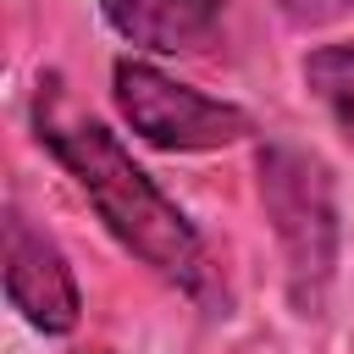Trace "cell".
I'll use <instances>...</instances> for the list:
<instances>
[{"instance_id": "1", "label": "cell", "mask_w": 354, "mask_h": 354, "mask_svg": "<svg viewBox=\"0 0 354 354\" xmlns=\"http://www.w3.org/2000/svg\"><path fill=\"white\" fill-rule=\"evenodd\" d=\"M33 127H39V144L66 166V177L83 188V199L100 210V221L127 254H138L155 277L177 282L183 293H210V260L194 221L155 188V177L116 144L105 122L83 116L66 100L61 77L39 83Z\"/></svg>"}, {"instance_id": "2", "label": "cell", "mask_w": 354, "mask_h": 354, "mask_svg": "<svg viewBox=\"0 0 354 354\" xmlns=\"http://www.w3.org/2000/svg\"><path fill=\"white\" fill-rule=\"evenodd\" d=\"M260 205L282 243L288 299L299 315H321L326 288L337 277V188L321 155L299 144L260 149Z\"/></svg>"}, {"instance_id": "3", "label": "cell", "mask_w": 354, "mask_h": 354, "mask_svg": "<svg viewBox=\"0 0 354 354\" xmlns=\"http://www.w3.org/2000/svg\"><path fill=\"white\" fill-rule=\"evenodd\" d=\"M111 94H116V111L127 116V127L144 144H155V149H177V155H188V149H227V144L254 133V116L243 105L210 100V94L166 77L149 61H116Z\"/></svg>"}, {"instance_id": "4", "label": "cell", "mask_w": 354, "mask_h": 354, "mask_svg": "<svg viewBox=\"0 0 354 354\" xmlns=\"http://www.w3.org/2000/svg\"><path fill=\"white\" fill-rule=\"evenodd\" d=\"M6 299H11V310H22L28 326H39L50 337L72 332L83 315V293H77L66 254L17 205H6Z\"/></svg>"}, {"instance_id": "5", "label": "cell", "mask_w": 354, "mask_h": 354, "mask_svg": "<svg viewBox=\"0 0 354 354\" xmlns=\"http://www.w3.org/2000/svg\"><path fill=\"white\" fill-rule=\"evenodd\" d=\"M100 11L122 39L160 50V55L210 44L221 22V0H100Z\"/></svg>"}, {"instance_id": "6", "label": "cell", "mask_w": 354, "mask_h": 354, "mask_svg": "<svg viewBox=\"0 0 354 354\" xmlns=\"http://www.w3.org/2000/svg\"><path fill=\"white\" fill-rule=\"evenodd\" d=\"M304 83L337 122V133L354 144V44H321L304 55Z\"/></svg>"}, {"instance_id": "7", "label": "cell", "mask_w": 354, "mask_h": 354, "mask_svg": "<svg viewBox=\"0 0 354 354\" xmlns=\"http://www.w3.org/2000/svg\"><path fill=\"white\" fill-rule=\"evenodd\" d=\"M277 11H282L293 28H326V22H337L343 11H354V0H277Z\"/></svg>"}, {"instance_id": "8", "label": "cell", "mask_w": 354, "mask_h": 354, "mask_svg": "<svg viewBox=\"0 0 354 354\" xmlns=\"http://www.w3.org/2000/svg\"><path fill=\"white\" fill-rule=\"evenodd\" d=\"M77 354H105V348H77Z\"/></svg>"}]
</instances>
